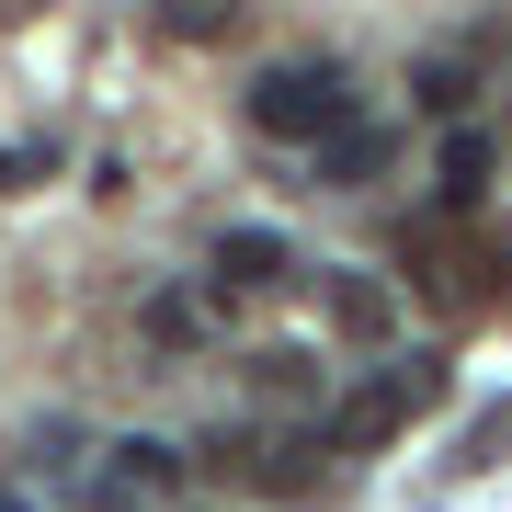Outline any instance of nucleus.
Wrapping results in <instances>:
<instances>
[{"mask_svg":"<svg viewBox=\"0 0 512 512\" xmlns=\"http://www.w3.org/2000/svg\"><path fill=\"white\" fill-rule=\"evenodd\" d=\"M251 126H262V137H285V148H319V137H342V126H353V80L330 69V57L262 69V80H251Z\"/></svg>","mask_w":512,"mask_h":512,"instance_id":"nucleus-1","label":"nucleus"},{"mask_svg":"<svg viewBox=\"0 0 512 512\" xmlns=\"http://www.w3.org/2000/svg\"><path fill=\"white\" fill-rule=\"evenodd\" d=\"M433 399H444V365H421V353H410V365H387V376H365V387L342 399L330 444H387V433H410Z\"/></svg>","mask_w":512,"mask_h":512,"instance_id":"nucleus-2","label":"nucleus"},{"mask_svg":"<svg viewBox=\"0 0 512 512\" xmlns=\"http://www.w3.org/2000/svg\"><path fill=\"white\" fill-rule=\"evenodd\" d=\"M285 274H296L285 228H228V239H217V285H228V296H251V285H285Z\"/></svg>","mask_w":512,"mask_h":512,"instance_id":"nucleus-3","label":"nucleus"},{"mask_svg":"<svg viewBox=\"0 0 512 512\" xmlns=\"http://www.w3.org/2000/svg\"><path fill=\"white\" fill-rule=\"evenodd\" d=\"M171 478H183V456H171L160 433H126V444H114V501H148V490H171Z\"/></svg>","mask_w":512,"mask_h":512,"instance_id":"nucleus-4","label":"nucleus"},{"mask_svg":"<svg viewBox=\"0 0 512 512\" xmlns=\"http://www.w3.org/2000/svg\"><path fill=\"white\" fill-rule=\"evenodd\" d=\"M433 183H444V205H478V194H490V137L456 126V137H444V171H433Z\"/></svg>","mask_w":512,"mask_h":512,"instance_id":"nucleus-5","label":"nucleus"},{"mask_svg":"<svg viewBox=\"0 0 512 512\" xmlns=\"http://www.w3.org/2000/svg\"><path fill=\"white\" fill-rule=\"evenodd\" d=\"M251 387H262L274 410H308V399H319V353H296V342H285V353H262Z\"/></svg>","mask_w":512,"mask_h":512,"instance_id":"nucleus-6","label":"nucleus"},{"mask_svg":"<svg viewBox=\"0 0 512 512\" xmlns=\"http://www.w3.org/2000/svg\"><path fill=\"white\" fill-rule=\"evenodd\" d=\"M228 23H239V0H160V35L171 46H217Z\"/></svg>","mask_w":512,"mask_h":512,"instance_id":"nucleus-7","label":"nucleus"},{"mask_svg":"<svg viewBox=\"0 0 512 512\" xmlns=\"http://www.w3.org/2000/svg\"><path fill=\"white\" fill-rule=\"evenodd\" d=\"M376 148H387V137H365V114H353L342 137H319V183H365V171H376Z\"/></svg>","mask_w":512,"mask_h":512,"instance_id":"nucleus-8","label":"nucleus"},{"mask_svg":"<svg viewBox=\"0 0 512 512\" xmlns=\"http://www.w3.org/2000/svg\"><path fill=\"white\" fill-rule=\"evenodd\" d=\"M410 92H421V114H456V103L478 92V69H467V57H421V69H410Z\"/></svg>","mask_w":512,"mask_h":512,"instance_id":"nucleus-9","label":"nucleus"},{"mask_svg":"<svg viewBox=\"0 0 512 512\" xmlns=\"http://www.w3.org/2000/svg\"><path fill=\"white\" fill-rule=\"evenodd\" d=\"M330 308H342V330H353V342H376V330H387V285H330Z\"/></svg>","mask_w":512,"mask_h":512,"instance_id":"nucleus-10","label":"nucleus"},{"mask_svg":"<svg viewBox=\"0 0 512 512\" xmlns=\"http://www.w3.org/2000/svg\"><path fill=\"white\" fill-rule=\"evenodd\" d=\"M23 171H35V148H0V194H12V183H23Z\"/></svg>","mask_w":512,"mask_h":512,"instance_id":"nucleus-11","label":"nucleus"}]
</instances>
